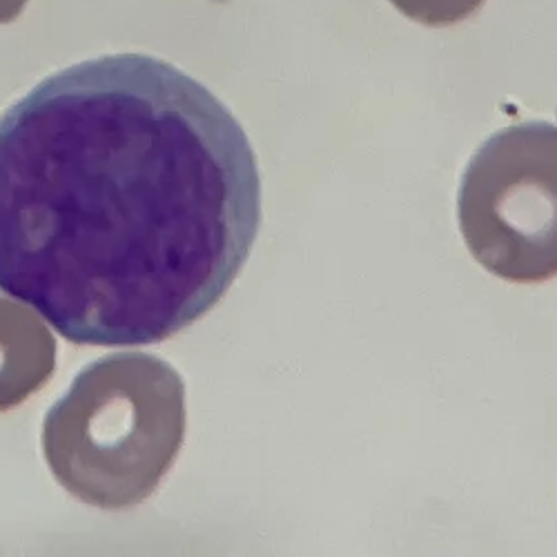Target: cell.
Returning <instances> with one entry per match:
<instances>
[{"instance_id":"cell-1","label":"cell","mask_w":557,"mask_h":557,"mask_svg":"<svg viewBox=\"0 0 557 557\" xmlns=\"http://www.w3.org/2000/svg\"><path fill=\"white\" fill-rule=\"evenodd\" d=\"M259 225L248 134L161 59L65 67L0 121V290L72 344L190 329L235 284Z\"/></svg>"},{"instance_id":"cell-3","label":"cell","mask_w":557,"mask_h":557,"mask_svg":"<svg viewBox=\"0 0 557 557\" xmlns=\"http://www.w3.org/2000/svg\"><path fill=\"white\" fill-rule=\"evenodd\" d=\"M391 3L410 21L446 27L475 14L484 0H391Z\"/></svg>"},{"instance_id":"cell-4","label":"cell","mask_w":557,"mask_h":557,"mask_svg":"<svg viewBox=\"0 0 557 557\" xmlns=\"http://www.w3.org/2000/svg\"><path fill=\"white\" fill-rule=\"evenodd\" d=\"M27 0H0V23H12L25 10Z\"/></svg>"},{"instance_id":"cell-2","label":"cell","mask_w":557,"mask_h":557,"mask_svg":"<svg viewBox=\"0 0 557 557\" xmlns=\"http://www.w3.org/2000/svg\"><path fill=\"white\" fill-rule=\"evenodd\" d=\"M457 219L471 255L504 282L557 276V125L493 134L463 170Z\"/></svg>"}]
</instances>
